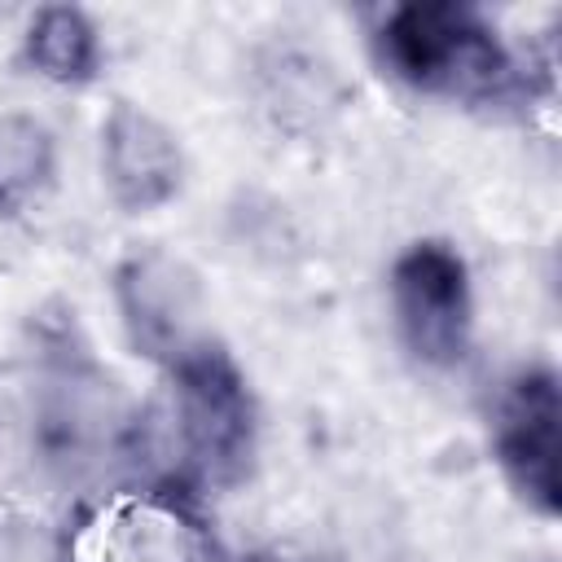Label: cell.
<instances>
[{"instance_id":"cell-1","label":"cell","mask_w":562,"mask_h":562,"mask_svg":"<svg viewBox=\"0 0 562 562\" xmlns=\"http://www.w3.org/2000/svg\"><path fill=\"white\" fill-rule=\"evenodd\" d=\"M373 53L395 83L461 105L505 101L518 83L509 44L479 9L457 0L395 4L373 31Z\"/></svg>"},{"instance_id":"cell-2","label":"cell","mask_w":562,"mask_h":562,"mask_svg":"<svg viewBox=\"0 0 562 562\" xmlns=\"http://www.w3.org/2000/svg\"><path fill=\"white\" fill-rule=\"evenodd\" d=\"M171 435L184 474L198 487H237L255 465L259 408L241 364L215 342H198L167 369Z\"/></svg>"},{"instance_id":"cell-3","label":"cell","mask_w":562,"mask_h":562,"mask_svg":"<svg viewBox=\"0 0 562 562\" xmlns=\"http://www.w3.org/2000/svg\"><path fill=\"white\" fill-rule=\"evenodd\" d=\"M391 316L400 342L426 369H457L474 338V290L470 268L452 241H408L386 277Z\"/></svg>"},{"instance_id":"cell-4","label":"cell","mask_w":562,"mask_h":562,"mask_svg":"<svg viewBox=\"0 0 562 562\" xmlns=\"http://www.w3.org/2000/svg\"><path fill=\"white\" fill-rule=\"evenodd\" d=\"M114 303L136 356L171 369L184 351L211 338L206 294L198 272L162 246H136L114 268Z\"/></svg>"},{"instance_id":"cell-5","label":"cell","mask_w":562,"mask_h":562,"mask_svg":"<svg viewBox=\"0 0 562 562\" xmlns=\"http://www.w3.org/2000/svg\"><path fill=\"white\" fill-rule=\"evenodd\" d=\"M558 422L562 395L558 373L549 364L514 369L492 404V457L514 487V496L536 518H558L562 483H558Z\"/></svg>"},{"instance_id":"cell-6","label":"cell","mask_w":562,"mask_h":562,"mask_svg":"<svg viewBox=\"0 0 562 562\" xmlns=\"http://www.w3.org/2000/svg\"><path fill=\"white\" fill-rule=\"evenodd\" d=\"M70 562H202V527L167 492H119L79 518Z\"/></svg>"},{"instance_id":"cell-7","label":"cell","mask_w":562,"mask_h":562,"mask_svg":"<svg viewBox=\"0 0 562 562\" xmlns=\"http://www.w3.org/2000/svg\"><path fill=\"white\" fill-rule=\"evenodd\" d=\"M101 184L123 215L167 206L184 184L180 136L136 101H114L101 119Z\"/></svg>"},{"instance_id":"cell-8","label":"cell","mask_w":562,"mask_h":562,"mask_svg":"<svg viewBox=\"0 0 562 562\" xmlns=\"http://www.w3.org/2000/svg\"><path fill=\"white\" fill-rule=\"evenodd\" d=\"M57 184V140L44 119L9 110L0 114V215L18 220L35 211Z\"/></svg>"},{"instance_id":"cell-9","label":"cell","mask_w":562,"mask_h":562,"mask_svg":"<svg viewBox=\"0 0 562 562\" xmlns=\"http://www.w3.org/2000/svg\"><path fill=\"white\" fill-rule=\"evenodd\" d=\"M26 61L35 66L40 79L61 83V88H83L97 79L101 66V35L92 18L75 4H44L22 35Z\"/></svg>"}]
</instances>
